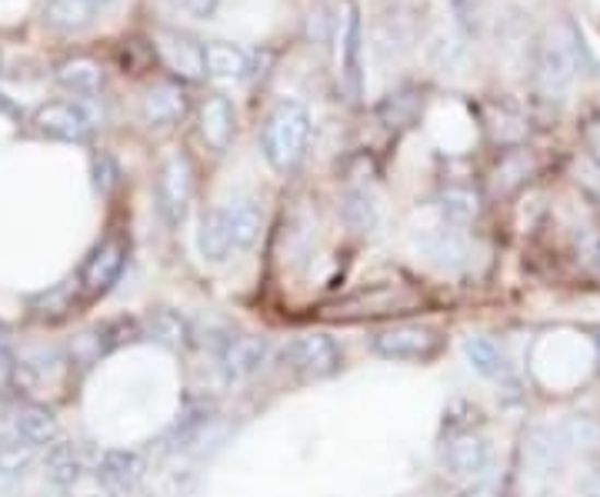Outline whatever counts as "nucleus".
I'll return each instance as SVG.
<instances>
[{
    "label": "nucleus",
    "instance_id": "1",
    "mask_svg": "<svg viewBox=\"0 0 600 497\" xmlns=\"http://www.w3.org/2000/svg\"><path fill=\"white\" fill-rule=\"evenodd\" d=\"M584 60H587V47L580 40V31L570 21H561L557 27H551L538 47V68H533L538 97L548 104H564L577 84Z\"/></svg>",
    "mask_w": 600,
    "mask_h": 497
},
{
    "label": "nucleus",
    "instance_id": "2",
    "mask_svg": "<svg viewBox=\"0 0 600 497\" xmlns=\"http://www.w3.org/2000/svg\"><path fill=\"white\" fill-rule=\"evenodd\" d=\"M310 131H314V120L301 100H291V97L278 100L260 128V151H263L267 164L278 174L297 170V164L304 161V154L310 147Z\"/></svg>",
    "mask_w": 600,
    "mask_h": 497
},
{
    "label": "nucleus",
    "instance_id": "3",
    "mask_svg": "<svg viewBox=\"0 0 600 497\" xmlns=\"http://www.w3.org/2000/svg\"><path fill=\"white\" fill-rule=\"evenodd\" d=\"M271 360V341L257 334H227L214 341V367L224 384H244L257 378Z\"/></svg>",
    "mask_w": 600,
    "mask_h": 497
},
{
    "label": "nucleus",
    "instance_id": "4",
    "mask_svg": "<svg viewBox=\"0 0 600 497\" xmlns=\"http://www.w3.org/2000/svg\"><path fill=\"white\" fill-rule=\"evenodd\" d=\"M338 81L348 104H361L364 97V21L354 0L344 4L338 21Z\"/></svg>",
    "mask_w": 600,
    "mask_h": 497
},
{
    "label": "nucleus",
    "instance_id": "5",
    "mask_svg": "<svg viewBox=\"0 0 600 497\" xmlns=\"http://www.w3.org/2000/svg\"><path fill=\"white\" fill-rule=\"evenodd\" d=\"M154 198H157L161 217L170 227H180L190 211V201H193V167L184 151H170L161 161L157 180H154Z\"/></svg>",
    "mask_w": 600,
    "mask_h": 497
},
{
    "label": "nucleus",
    "instance_id": "6",
    "mask_svg": "<svg viewBox=\"0 0 600 497\" xmlns=\"http://www.w3.org/2000/svg\"><path fill=\"white\" fill-rule=\"evenodd\" d=\"M440 464L454 477H467V481L487 474V468H491L487 438L474 427H450V434L440 445Z\"/></svg>",
    "mask_w": 600,
    "mask_h": 497
},
{
    "label": "nucleus",
    "instance_id": "7",
    "mask_svg": "<svg viewBox=\"0 0 600 497\" xmlns=\"http://www.w3.org/2000/svg\"><path fill=\"white\" fill-rule=\"evenodd\" d=\"M284 360L304 381H327L341 370V351L327 334H304L284 347Z\"/></svg>",
    "mask_w": 600,
    "mask_h": 497
},
{
    "label": "nucleus",
    "instance_id": "8",
    "mask_svg": "<svg viewBox=\"0 0 600 497\" xmlns=\"http://www.w3.org/2000/svg\"><path fill=\"white\" fill-rule=\"evenodd\" d=\"M370 347L384 360H431L440 351V334L427 324H393L374 334Z\"/></svg>",
    "mask_w": 600,
    "mask_h": 497
},
{
    "label": "nucleus",
    "instance_id": "9",
    "mask_svg": "<svg viewBox=\"0 0 600 497\" xmlns=\"http://www.w3.org/2000/svg\"><path fill=\"white\" fill-rule=\"evenodd\" d=\"M123 264H127V244L120 237H104L81 268V277H78L81 291L87 297H104L120 281Z\"/></svg>",
    "mask_w": 600,
    "mask_h": 497
},
{
    "label": "nucleus",
    "instance_id": "10",
    "mask_svg": "<svg viewBox=\"0 0 600 497\" xmlns=\"http://www.w3.org/2000/svg\"><path fill=\"white\" fill-rule=\"evenodd\" d=\"M34 128L50 141H84L94 128V120L74 100H50L34 110Z\"/></svg>",
    "mask_w": 600,
    "mask_h": 497
},
{
    "label": "nucleus",
    "instance_id": "11",
    "mask_svg": "<svg viewBox=\"0 0 600 497\" xmlns=\"http://www.w3.org/2000/svg\"><path fill=\"white\" fill-rule=\"evenodd\" d=\"M94 474H97V484L110 497H123V494H130L133 487L144 481V458L138 451L114 448V451H104L97 458Z\"/></svg>",
    "mask_w": 600,
    "mask_h": 497
},
{
    "label": "nucleus",
    "instance_id": "12",
    "mask_svg": "<svg viewBox=\"0 0 600 497\" xmlns=\"http://www.w3.org/2000/svg\"><path fill=\"white\" fill-rule=\"evenodd\" d=\"M157 54L164 64L184 78V81H200V78H208L204 71V44H197L184 34H174V31H161L157 34Z\"/></svg>",
    "mask_w": 600,
    "mask_h": 497
},
{
    "label": "nucleus",
    "instance_id": "13",
    "mask_svg": "<svg viewBox=\"0 0 600 497\" xmlns=\"http://www.w3.org/2000/svg\"><path fill=\"white\" fill-rule=\"evenodd\" d=\"M221 211H224V221H227V230H231L234 255L250 251V247L257 244V237H260V227H263L260 204L250 194H234L231 201L221 204Z\"/></svg>",
    "mask_w": 600,
    "mask_h": 497
},
{
    "label": "nucleus",
    "instance_id": "14",
    "mask_svg": "<svg viewBox=\"0 0 600 497\" xmlns=\"http://www.w3.org/2000/svg\"><path fill=\"white\" fill-rule=\"evenodd\" d=\"M87 471V451L78 441H54L50 448H44V477L54 487H67L71 490Z\"/></svg>",
    "mask_w": 600,
    "mask_h": 497
},
{
    "label": "nucleus",
    "instance_id": "15",
    "mask_svg": "<svg viewBox=\"0 0 600 497\" xmlns=\"http://www.w3.org/2000/svg\"><path fill=\"white\" fill-rule=\"evenodd\" d=\"M190 110V97L177 81H161L144 94V120L154 128H174Z\"/></svg>",
    "mask_w": 600,
    "mask_h": 497
},
{
    "label": "nucleus",
    "instance_id": "16",
    "mask_svg": "<svg viewBox=\"0 0 600 497\" xmlns=\"http://www.w3.org/2000/svg\"><path fill=\"white\" fill-rule=\"evenodd\" d=\"M11 438L31 448H50L57 441V417L47 404H21L11 417Z\"/></svg>",
    "mask_w": 600,
    "mask_h": 497
},
{
    "label": "nucleus",
    "instance_id": "17",
    "mask_svg": "<svg viewBox=\"0 0 600 497\" xmlns=\"http://www.w3.org/2000/svg\"><path fill=\"white\" fill-rule=\"evenodd\" d=\"M200 138L204 144L217 154H224L234 141V107L224 94H211L204 104H200Z\"/></svg>",
    "mask_w": 600,
    "mask_h": 497
},
{
    "label": "nucleus",
    "instance_id": "18",
    "mask_svg": "<svg viewBox=\"0 0 600 497\" xmlns=\"http://www.w3.org/2000/svg\"><path fill=\"white\" fill-rule=\"evenodd\" d=\"M463 357H467V364H471L474 375H481L487 381H507L510 378L507 354L494 338H481V334L463 338Z\"/></svg>",
    "mask_w": 600,
    "mask_h": 497
},
{
    "label": "nucleus",
    "instance_id": "19",
    "mask_svg": "<svg viewBox=\"0 0 600 497\" xmlns=\"http://www.w3.org/2000/svg\"><path fill=\"white\" fill-rule=\"evenodd\" d=\"M421 247H424V255L434 264H440V268H460V264H467V258H471V244H467V234L460 227H450V224L424 234Z\"/></svg>",
    "mask_w": 600,
    "mask_h": 497
},
{
    "label": "nucleus",
    "instance_id": "20",
    "mask_svg": "<svg viewBox=\"0 0 600 497\" xmlns=\"http://www.w3.org/2000/svg\"><path fill=\"white\" fill-rule=\"evenodd\" d=\"M204 71H208V78H217V81L247 78L250 74V54L237 44L211 40V44H204Z\"/></svg>",
    "mask_w": 600,
    "mask_h": 497
},
{
    "label": "nucleus",
    "instance_id": "21",
    "mask_svg": "<svg viewBox=\"0 0 600 497\" xmlns=\"http://www.w3.org/2000/svg\"><path fill=\"white\" fill-rule=\"evenodd\" d=\"M197 251L204 261H227L234 255V244H231V230H227V221H224V211L214 208L211 214H204L197 227Z\"/></svg>",
    "mask_w": 600,
    "mask_h": 497
},
{
    "label": "nucleus",
    "instance_id": "22",
    "mask_svg": "<svg viewBox=\"0 0 600 497\" xmlns=\"http://www.w3.org/2000/svg\"><path fill=\"white\" fill-rule=\"evenodd\" d=\"M144 338H151L154 344L167 347V351H184L190 344V324L177 315V310H151L144 318Z\"/></svg>",
    "mask_w": 600,
    "mask_h": 497
},
{
    "label": "nucleus",
    "instance_id": "23",
    "mask_svg": "<svg viewBox=\"0 0 600 497\" xmlns=\"http://www.w3.org/2000/svg\"><path fill=\"white\" fill-rule=\"evenodd\" d=\"M437 211H440L444 224L467 227L481 214V198L474 188H467V184H450V188H444L437 194Z\"/></svg>",
    "mask_w": 600,
    "mask_h": 497
},
{
    "label": "nucleus",
    "instance_id": "24",
    "mask_svg": "<svg viewBox=\"0 0 600 497\" xmlns=\"http://www.w3.org/2000/svg\"><path fill=\"white\" fill-rule=\"evenodd\" d=\"M94 8H87L84 0H47L44 4V24L54 27V31H84L91 21H94Z\"/></svg>",
    "mask_w": 600,
    "mask_h": 497
},
{
    "label": "nucleus",
    "instance_id": "25",
    "mask_svg": "<svg viewBox=\"0 0 600 497\" xmlns=\"http://www.w3.org/2000/svg\"><path fill=\"white\" fill-rule=\"evenodd\" d=\"M57 81L67 91H74L78 97H94L101 91V68L87 57H74V60H63L57 68Z\"/></svg>",
    "mask_w": 600,
    "mask_h": 497
},
{
    "label": "nucleus",
    "instance_id": "26",
    "mask_svg": "<svg viewBox=\"0 0 600 497\" xmlns=\"http://www.w3.org/2000/svg\"><path fill=\"white\" fill-rule=\"evenodd\" d=\"M344 221L351 230L357 234H370L380 221V211H377V201L367 194V188H351L344 194Z\"/></svg>",
    "mask_w": 600,
    "mask_h": 497
},
{
    "label": "nucleus",
    "instance_id": "27",
    "mask_svg": "<svg viewBox=\"0 0 600 497\" xmlns=\"http://www.w3.org/2000/svg\"><path fill=\"white\" fill-rule=\"evenodd\" d=\"M380 120L387 128H408L417 114V97L414 91H397V94H387V100L380 104Z\"/></svg>",
    "mask_w": 600,
    "mask_h": 497
},
{
    "label": "nucleus",
    "instance_id": "28",
    "mask_svg": "<svg viewBox=\"0 0 600 497\" xmlns=\"http://www.w3.org/2000/svg\"><path fill=\"white\" fill-rule=\"evenodd\" d=\"M34 458H37V448L24 445V441H17V438L0 441V474H8V477L24 474V471L34 464Z\"/></svg>",
    "mask_w": 600,
    "mask_h": 497
},
{
    "label": "nucleus",
    "instance_id": "29",
    "mask_svg": "<svg viewBox=\"0 0 600 497\" xmlns=\"http://www.w3.org/2000/svg\"><path fill=\"white\" fill-rule=\"evenodd\" d=\"M91 177H94V191L97 194H110L114 184H117V164L107 151L91 157Z\"/></svg>",
    "mask_w": 600,
    "mask_h": 497
},
{
    "label": "nucleus",
    "instance_id": "30",
    "mask_svg": "<svg viewBox=\"0 0 600 497\" xmlns=\"http://www.w3.org/2000/svg\"><path fill=\"white\" fill-rule=\"evenodd\" d=\"M174 8H177L180 14L193 17V21H208V17L217 14L221 0H174Z\"/></svg>",
    "mask_w": 600,
    "mask_h": 497
},
{
    "label": "nucleus",
    "instance_id": "31",
    "mask_svg": "<svg viewBox=\"0 0 600 497\" xmlns=\"http://www.w3.org/2000/svg\"><path fill=\"white\" fill-rule=\"evenodd\" d=\"M584 490H587V497H600V468L587 474V481H584Z\"/></svg>",
    "mask_w": 600,
    "mask_h": 497
},
{
    "label": "nucleus",
    "instance_id": "32",
    "mask_svg": "<svg viewBox=\"0 0 600 497\" xmlns=\"http://www.w3.org/2000/svg\"><path fill=\"white\" fill-rule=\"evenodd\" d=\"M590 347H593V360L600 364V328L593 331V338H590Z\"/></svg>",
    "mask_w": 600,
    "mask_h": 497
},
{
    "label": "nucleus",
    "instance_id": "33",
    "mask_svg": "<svg viewBox=\"0 0 600 497\" xmlns=\"http://www.w3.org/2000/svg\"><path fill=\"white\" fill-rule=\"evenodd\" d=\"M84 4H87V8H94V11H104V8H110V4H114V0H84Z\"/></svg>",
    "mask_w": 600,
    "mask_h": 497
},
{
    "label": "nucleus",
    "instance_id": "34",
    "mask_svg": "<svg viewBox=\"0 0 600 497\" xmlns=\"http://www.w3.org/2000/svg\"><path fill=\"white\" fill-rule=\"evenodd\" d=\"M593 268H597V274H600V237H597V244H593Z\"/></svg>",
    "mask_w": 600,
    "mask_h": 497
},
{
    "label": "nucleus",
    "instance_id": "35",
    "mask_svg": "<svg viewBox=\"0 0 600 497\" xmlns=\"http://www.w3.org/2000/svg\"><path fill=\"white\" fill-rule=\"evenodd\" d=\"M44 497H71V494H67V487H54V494H44Z\"/></svg>",
    "mask_w": 600,
    "mask_h": 497
},
{
    "label": "nucleus",
    "instance_id": "36",
    "mask_svg": "<svg viewBox=\"0 0 600 497\" xmlns=\"http://www.w3.org/2000/svg\"><path fill=\"white\" fill-rule=\"evenodd\" d=\"M87 497H101V494H87Z\"/></svg>",
    "mask_w": 600,
    "mask_h": 497
}]
</instances>
